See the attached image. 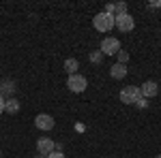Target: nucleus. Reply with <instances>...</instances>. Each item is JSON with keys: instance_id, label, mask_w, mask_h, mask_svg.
<instances>
[{"instance_id": "1", "label": "nucleus", "mask_w": 161, "mask_h": 158, "mask_svg": "<svg viewBox=\"0 0 161 158\" xmlns=\"http://www.w3.org/2000/svg\"><path fill=\"white\" fill-rule=\"evenodd\" d=\"M92 24H95V28H97L99 32H110L112 28H114V15L101 11V13H97V15H95Z\"/></svg>"}, {"instance_id": "2", "label": "nucleus", "mask_w": 161, "mask_h": 158, "mask_svg": "<svg viewBox=\"0 0 161 158\" xmlns=\"http://www.w3.org/2000/svg\"><path fill=\"white\" fill-rule=\"evenodd\" d=\"M140 98H142V92L137 85H127L120 90V103H125V105H136Z\"/></svg>"}, {"instance_id": "3", "label": "nucleus", "mask_w": 161, "mask_h": 158, "mask_svg": "<svg viewBox=\"0 0 161 158\" xmlns=\"http://www.w3.org/2000/svg\"><path fill=\"white\" fill-rule=\"evenodd\" d=\"M114 28H118L120 32H131V30L136 28V19H133L129 13L116 15V17H114Z\"/></svg>"}, {"instance_id": "4", "label": "nucleus", "mask_w": 161, "mask_h": 158, "mask_svg": "<svg viewBox=\"0 0 161 158\" xmlns=\"http://www.w3.org/2000/svg\"><path fill=\"white\" fill-rule=\"evenodd\" d=\"M120 51V41L116 37H105L101 41V54L103 56H116Z\"/></svg>"}, {"instance_id": "5", "label": "nucleus", "mask_w": 161, "mask_h": 158, "mask_svg": "<svg viewBox=\"0 0 161 158\" xmlns=\"http://www.w3.org/2000/svg\"><path fill=\"white\" fill-rule=\"evenodd\" d=\"M67 88L75 92V94H80V92H84L88 88V81L84 75H69V79H67Z\"/></svg>"}, {"instance_id": "6", "label": "nucleus", "mask_w": 161, "mask_h": 158, "mask_svg": "<svg viewBox=\"0 0 161 158\" xmlns=\"http://www.w3.org/2000/svg\"><path fill=\"white\" fill-rule=\"evenodd\" d=\"M54 118H52L50 113H39L37 118H35V126H37L39 130H52L54 128Z\"/></svg>"}, {"instance_id": "7", "label": "nucleus", "mask_w": 161, "mask_h": 158, "mask_svg": "<svg viewBox=\"0 0 161 158\" xmlns=\"http://www.w3.org/2000/svg\"><path fill=\"white\" fill-rule=\"evenodd\" d=\"M54 150H56V143L52 141L50 137H41V139L37 141V152H39V154L47 156V154H52V152H54Z\"/></svg>"}, {"instance_id": "8", "label": "nucleus", "mask_w": 161, "mask_h": 158, "mask_svg": "<svg viewBox=\"0 0 161 158\" xmlns=\"http://www.w3.org/2000/svg\"><path fill=\"white\" fill-rule=\"evenodd\" d=\"M140 92H142L144 98H155L157 92H159V85L155 84V81H144V84L140 85Z\"/></svg>"}, {"instance_id": "9", "label": "nucleus", "mask_w": 161, "mask_h": 158, "mask_svg": "<svg viewBox=\"0 0 161 158\" xmlns=\"http://www.w3.org/2000/svg\"><path fill=\"white\" fill-rule=\"evenodd\" d=\"M110 75H112V79H125V77H127V66L116 62V64L110 69Z\"/></svg>"}, {"instance_id": "10", "label": "nucleus", "mask_w": 161, "mask_h": 158, "mask_svg": "<svg viewBox=\"0 0 161 158\" xmlns=\"http://www.w3.org/2000/svg\"><path fill=\"white\" fill-rule=\"evenodd\" d=\"M15 92V81L13 79H4L2 84H0V96H9V94H13Z\"/></svg>"}, {"instance_id": "11", "label": "nucleus", "mask_w": 161, "mask_h": 158, "mask_svg": "<svg viewBox=\"0 0 161 158\" xmlns=\"http://www.w3.org/2000/svg\"><path fill=\"white\" fill-rule=\"evenodd\" d=\"M77 69H80V62L75 60V58H67L64 60V71H67V75H77Z\"/></svg>"}, {"instance_id": "12", "label": "nucleus", "mask_w": 161, "mask_h": 158, "mask_svg": "<svg viewBox=\"0 0 161 158\" xmlns=\"http://www.w3.org/2000/svg\"><path fill=\"white\" fill-rule=\"evenodd\" d=\"M4 111L7 113H17L19 111V103H17V98H9V100H4Z\"/></svg>"}, {"instance_id": "13", "label": "nucleus", "mask_w": 161, "mask_h": 158, "mask_svg": "<svg viewBox=\"0 0 161 158\" xmlns=\"http://www.w3.org/2000/svg\"><path fill=\"white\" fill-rule=\"evenodd\" d=\"M88 60L92 62V64H99V62L103 60V54H101V49H99V51H90V56H88Z\"/></svg>"}, {"instance_id": "14", "label": "nucleus", "mask_w": 161, "mask_h": 158, "mask_svg": "<svg viewBox=\"0 0 161 158\" xmlns=\"http://www.w3.org/2000/svg\"><path fill=\"white\" fill-rule=\"evenodd\" d=\"M116 56H118V64H127V60H129V54H127V51H123V49H120Z\"/></svg>"}, {"instance_id": "15", "label": "nucleus", "mask_w": 161, "mask_h": 158, "mask_svg": "<svg viewBox=\"0 0 161 158\" xmlns=\"http://www.w3.org/2000/svg\"><path fill=\"white\" fill-rule=\"evenodd\" d=\"M136 105L140 107V109H146V107H148V98H144V96H142V98H140V100L136 103Z\"/></svg>"}, {"instance_id": "16", "label": "nucleus", "mask_w": 161, "mask_h": 158, "mask_svg": "<svg viewBox=\"0 0 161 158\" xmlns=\"http://www.w3.org/2000/svg\"><path fill=\"white\" fill-rule=\"evenodd\" d=\"M45 158H67V156H64L62 152H58V150H54V152H52V154H47Z\"/></svg>"}, {"instance_id": "17", "label": "nucleus", "mask_w": 161, "mask_h": 158, "mask_svg": "<svg viewBox=\"0 0 161 158\" xmlns=\"http://www.w3.org/2000/svg\"><path fill=\"white\" fill-rule=\"evenodd\" d=\"M2 111H4V98L0 96V113H2Z\"/></svg>"}, {"instance_id": "18", "label": "nucleus", "mask_w": 161, "mask_h": 158, "mask_svg": "<svg viewBox=\"0 0 161 158\" xmlns=\"http://www.w3.org/2000/svg\"><path fill=\"white\" fill-rule=\"evenodd\" d=\"M35 158H45V156H43V154H37V156H35Z\"/></svg>"}, {"instance_id": "19", "label": "nucleus", "mask_w": 161, "mask_h": 158, "mask_svg": "<svg viewBox=\"0 0 161 158\" xmlns=\"http://www.w3.org/2000/svg\"><path fill=\"white\" fill-rule=\"evenodd\" d=\"M157 158H161V154H159V156H157Z\"/></svg>"}, {"instance_id": "20", "label": "nucleus", "mask_w": 161, "mask_h": 158, "mask_svg": "<svg viewBox=\"0 0 161 158\" xmlns=\"http://www.w3.org/2000/svg\"><path fill=\"white\" fill-rule=\"evenodd\" d=\"M0 156H2V152H0Z\"/></svg>"}]
</instances>
